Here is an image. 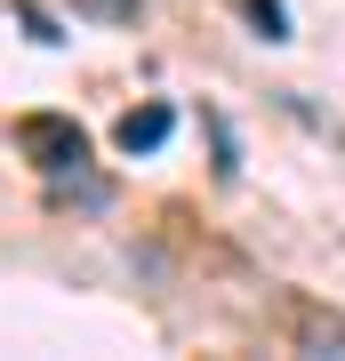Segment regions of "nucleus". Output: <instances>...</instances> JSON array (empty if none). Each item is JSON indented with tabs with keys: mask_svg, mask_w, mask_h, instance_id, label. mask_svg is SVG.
Segmentation results:
<instances>
[{
	"mask_svg": "<svg viewBox=\"0 0 345 361\" xmlns=\"http://www.w3.org/2000/svg\"><path fill=\"white\" fill-rule=\"evenodd\" d=\"M177 129V113H169V104H145V113H121V129H113V145L121 153H153V145Z\"/></svg>",
	"mask_w": 345,
	"mask_h": 361,
	"instance_id": "3",
	"label": "nucleus"
},
{
	"mask_svg": "<svg viewBox=\"0 0 345 361\" xmlns=\"http://www.w3.org/2000/svg\"><path fill=\"white\" fill-rule=\"evenodd\" d=\"M289 337H297V353H345V313L297 305V313H289Z\"/></svg>",
	"mask_w": 345,
	"mask_h": 361,
	"instance_id": "2",
	"label": "nucleus"
},
{
	"mask_svg": "<svg viewBox=\"0 0 345 361\" xmlns=\"http://www.w3.org/2000/svg\"><path fill=\"white\" fill-rule=\"evenodd\" d=\"M145 0H73V16H89V25H137Z\"/></svg>",
	"mask_w": 345,
	"mask_h": 361,
	"instance_id": "4",
	"label": "nucleus"
},
{
	"mask_svg": "<svg viewBox=\"0 0 345 361\" xmlns=\"http://www.w3.org/2000/svg\"><path fill=\"white\" fill-rule=\"evenodd\" d=\"M249 8V25L265 32V40H289V16H282V0H241Z\"/></svg>",
	"mask_w": 345,
	"mask_h": 361,
	"instance_id": "5",
	"label": "nucleus"
},
{
	"mask_svg": "<svg viewBox=\"0 0 345 361\" xmlns=\"http://www.w3.org/2000/svg\"><path fill=\"white\" fill-rule=\"evenodd\" d=\"M16 145H25L32 169H49V177H80V169H89V137H80L73 121H56V113H25L16 121Z\"/></svg>",
	"mask_w": 345,
	"mask_h": 361,
	"instance_id": "1",
	"label": "nucleus"
}]
</instances>
